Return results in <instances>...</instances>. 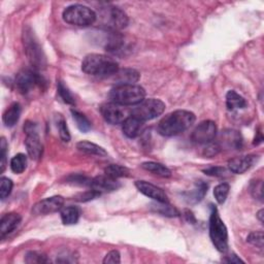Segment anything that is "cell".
<instances>
[{
  "label": "cell",
  "instance_id": "6da1fadb",
  "mask_svg": "<svg viewBox=\"0 0 264 264\" xmlns=\"http://www.w3.org/2000/svg\"><path fill=\"white\" fill-rule=\"evenodd\" d=\"M195 115L185 110L174 111L161 120L158 124V132L163 136H174L186 131L195 122Z\"/></svg>",
  "mask_w": 264,
  "mask_h": 264
},
{
  "label": "cell",
  "instance_id": "7a4b0ae2",
  "mask_svg": "<svg viewBox=\"0 0 264 264\" xmlns=\"http://www.w3.org/2000/svg\"><path fill=\"white\" fill-rule=\"evenodd\" d=\"M82 69L89 76L98 78L114 77L119 70V64L113 58L101 54L87 55L82 62Z\"/></svg>",
  "mask_w": 264,
  "mask_h": 264
},
{
  "label": "cell",
  "instance_id": "3957f363",
  "mask_svg": "<svg viewBox=\"0 0 264 264\" xmlns=\"http://www.w3.org/2000/svg\"><path fill=\"white\" fill-rule=\"evenodd\" d=\"M109 97L112 102L123 107L136 106L145 97V91L138 85H117L111 90Z\"/></svg>",
  "mask_w": 264,
  "mask_h": 264
},
{
  "label": "cell",
  "instance_id": "277c9868",
  "mask_svg": "<svg viewBox=\"0 0 264 264\" xmlns=\"http://www.w3.org/2000/svg\"><path fill=\"white\" fill-rule=\"evenodd\" d=\"M210 238L219 252L225 253L228 249V230L217 208H212L210 217Z\"/></svg>",
  "mask_w": 264,
  "mask_h": 264
},
{
  "label": "cell",
  "instance_id": "5b68a950",
  "mask_svg": "<svg viewBox=\"0 0 264 264\" xmlns=\"http://www.w3.org/2000/svg\"><path fill=\"white\" fill-rule=\"evenodd\" d=\"M62 17L66 23L80 27L93 25L97 19L93 9L82 4H73L66 7L62 13Z\"/></svg>",
  "mask_w": 264,
  "mask_h": 264
},
{
  "label": "cell",
  "instance_id": "8992f818",
  "mask_svg": "<svg viewBox=\"0 0 264 264\" xmlns=\"http://www.w3.org/2000/svg\"><path fill=\"white\" fill-rule=\"evenodd\" d=\"M23 42L26 55L30 61L33 69L37 70L42 68L46 65V59L43 56L42 50L39 46V43L34 35V32L29 27L24 28L23 32Z\"/></svg>",
  "mask_w": 264,
  "mask_h": 264
},
{
  "label": "cell",
  "instance_id": "52a82bcc",
  "mask_svg": "<svg viewBox=\"0 0 264 264\" xmlns=\"http://www.w3.org/2000/svg\"><path fill=\"white\" fill-rule=\"evenodd\" d=\"M165 110V104L160 99L149 98L143 99L138 105L134 106L132 110L131 115H133L136 118L142 122L153 120L160 115H162Z\"/></svg>",
  "mask_w": 264,
  "mask_h": 264
},
{
  "label": "cell",
  "instance_id": "ba28073f",
  "mask_svg": "<svg viewBox=\"0 0 264 264\" xmlns=\"http://www.w3.org/2000/svg\"><path fill=\"white\" fill-rule=\"evenodd\" d=\"M14 84L20 93L27 94L36 86L42 87L46 81L35 69H23L17 75Z\"/></svg>",
  "mask_w": 264,
  "mask_h": 264
},
{
  "label": "cell",
  "instance_id": "9c48e42d",
  "mask_svg": "<svg viewBox=\"0 0 264 264\" xmlns=\"http://www.w3.org/2000/svg\"><path fill=\"white\" fill-rule=\"evenodd\" d=\"M24 131L26 133L25 145L27 149V153L31 159L38 160L42 156L43 146L40 140V137L37 133L36 125L31 122H27L24 127Z\"/></svg>",
  "mask_w": 264,
  "mask_h": 264
},
{
  "label": "cell",
  "instance_id": "30bf717a",
  "mask_svg": "<svg viewBox=\"0 0 264 264\" xmlns=\"http://www.w3.org/2000/svg\"><path fill=\"white\" fill-rule=\"evenodd\" d=\"M100 113L102 117H104V119L112 125L122 124L129 116L127 111L125 110V107L115 104V102L112 101L102 105L100 107Z\"/></svg>",
  "mask_w": 264,
  "mask_h": 264
},
{
  "label": "cell",
  "instance_id": "8fae6325",
  "mask_svg": "<svg viewBox=\"0 0 264 264\" xmlns=\"http://www.w3.org/2000/svg\"><path fill=\"white\" fill-rule=\"evenodd\" d=\"M105 25L112 30H121L127 27L129 23L128 16L119 7H110L104 14Z\"/></svg>",
  "mask_w": 264,
  "mask_h": 264
},
{
  "label": "cell",
  "instance_id": "7c38bea8",
  "mask_svg": "<svg viewBox=\"0 0 264 264\" xmlns=\"http://www.w3.org/2000/svg\"><path fill=\"white\" fill-rule=\"evenodd\" d=\"M217 135L216 123L210 120L201 122L193 131L192 140L199 144L212 142Z\"/></svg>",
  "mask_w": 264,
  "mask_h": 264
},
{
  "label": "cell",
  "instance_id": "4fadbf2b",
  "mask_svg": "<svg viewBox=\"0 0 264 264\" xmlns=\"http://www.w3.org/2000/svg\"><path fill=\"white\" fill-rule=\"evenodd\" d=\"M64 198L62 196H52L38 201L32 209L34 215H49L61 211L63 209Z\"/></svg>",
  "mask_w": 264,
  "mask_h": 264
},
{
  "label": "cell",
  "instance_id": "5bb4252c",
  "mask_svg": "<svg viewBox=\"0 0 264 264\" xmlns=\"http://www.w3.org/2000/svg\"><path fill=\"white\" fill-rule=\"evenodd\" d=\"M135 187L137 188L138 191L145 195L146 197L152 198L155 201L158 202H168V198L166 193L163 191L162 189L148 183L145 181H136Z\"/></svg>",
  "mask_w": 264,
  "mask_h": 264
},
{
  "label": "cell",
  "instance_id": "9a60e30c",
  "mask_svg": "<svg viewBox=\"0 0 264 264\" xmlns=\"http://www.w3.org/2000/svg\"><path fill=\"white\" fill-rule=\"evenodd\" d=\"M257 156L246 155L232 158L228 161V168L231 172L242 174L250 169L256 162Z\"/></svg>",
  "mask_w": 264,
  "mask_h": 264
},
{
  "label": "cell",
  "instance_id": "2e32d148",
  "mask_svg": "<svg viewBox=\"0 0 264 264\" xmlns=\"http://www.w3.org/2000/svg\"><path fill=\"white\" fill-rule=\"evenodd\" d=\"M120 183L116 179H113L109 175H98V177L92 179L90 188L95 190V191L101 193L105 192H112L120 187Z\"/></svg>",
  "mask_w": 264,
  "mask_h": 264
},
{
  "label": "cell",
  "instance_id": "e0dca14e",
  "mask_svg": "<svg viewBox=\"0 0 264 264\" xmlns=\"http://www.w3.org/2000/svg\"><path fill=\"white\" fill-rule=\"evenodd\" d=\"M21 216L17 213H9L4 215L0 221V234L4 238L7 234L12 232L21 223Z\"/></svg>",
  "mask_w": 264,
  "mask_h": 264
},
{
  "label": "cell",
  "instance_id": "ac0fdd59",
  "mask_svg": "<svg viewBox=\"0 0 264 264\" xmlns=\"http://www.w3.org/2000/svg\"><path fill=\"white\" fill-rule=\"evenodd\" d=\"M143 123L141 120H139L133 115L128 116L125 119V121L122 123V128L124 134L129 138H134L139 135L140 131L142 129Z\"/></svg>",
  "mask_w": 264,
  "mask_h": 264
},
{
  "label": "cell",
  "instance_id": "d6986e66",
  "mask_svg": "<svg viewBox=\"0 0 264 264\" xmlns=\"http://www.w3.org/2000/svg\"><path fill=\"white\" fill-rule=\"evenodd\" d=\"M116 86L117 85H135L136 82L139 80V73L131 68H125V69H119L118 72L113 77Z\"/></svg>",
  "mask_w": 264,
  "mask_h": 264
},
{
  "label": "cell",
  "instance_id": "ffe728a7",
  "mask_svg": "<svg viewBox=\"0 0 264 264\" xmlns=\"http://www.w3.org/2000/svg\"><path fill=\"white\" fill-rule=\"evenodd\" d=\"M207 192H208V185L203 183L202 181H199L198 183H196L195 188L193 190H191L190 192L184 193V195L188 203H197L203 199Z\"/></svg>",
  "mask_w": 264,
  "mask_h": 264
},
{
  "label": "cell",
  "instance_id": "44dd1931",
  "mask_svg": "<svg viewBox=\"0 0 264 264\" xmlns=\"http://www.w3.org/2000/svg\"><path fill=\"white\" fill-rule=\"evenodd\" d=\"M21 116V106L17 102L12 104L3 114L2 121L6 127H12L16 125Z\"/></svg>",
  "mask_w": 264,
  "mask_h": 264
},
{
  "label": "cell",
  "instance_id": "7402d4cb",
  "mask_svg": "<svg viewBox=\"0 0 264 264\" xmlns=\"http://www.w3.org/2000/svg\"><path fill=\"white\" fill-rule=\"evenodd\" d=\"M226 106L229 111L233 112L245 109L247 107V101L242 95H240L236 91L230 90L226 94Z\"/></svg>",
  "mask_w": 264,
  "mask_h": 264
},
{
  "label": "cell",
  "instance_id": "603a6c76",
  "mask_svg": "<svg viewBox=\"0 0 264 264\" xmlns=\"http://www.w3.org/2000/svg\"><path fill=\"white\" fill-rule=\"evenodd\" d=\"M77 148L79 151L86 153V154H89V155H96L99 157H104L108 155L107 151L104 148H101V146H99L96 143L87 141V140H82L78 142Z\"/></svg>",
  "mask_w": 264,
  "mask_h": 264
},
{
  "label": "cell",
  "instance_id": "cb8c5ba5",
  "mask_svg": "<svg viewBox=\"0 0 264 264\" xmlns=\"http://www.w3.org/2000/svg\"><path fill=\"white\" fill-rule=\"evenodd\" d=\"M141 167L145 170H148L158 177L161 178H169L171 177V171L168 167L165 165L158 163V162H153V161H149V162H144L141 164Z\"/></svg>",
  "mask_w": 264,
  "mask_h": 264
},
{
  "label": "cell",
  "instance_id": "d4e9b609",
  "mask_svg": "<svg viewBox=\"0 0 264 264\" xmlns=\"http://www.w3.org/2000/svg\"><path fill=\"white\" fill-rule=\"evenodd\" d=\"M151 210L157 214H160L165 217L173 218V217H179L180 213L172 205L168 204V202H158L151 204Z\"/></svg>",
  "mask_w": 264,
  "mask_h": 264
},
{
  "label": "cell",
  "instance_id": "484cf974",
  "mask_svg": "<svg viewBox=\"0 0 264 264\" xmlns=\"http://www.w3.org/2000/svg\"><path fill=\"white\" fill-rule=\"evenodd\" d=\"M61 220L64 225H73L77 224L80 219V210L77 207H67L61 210Z\"/></svg>",
  "mask_w": 264,
  "mask_h": 264
},
{
  "label": "cell",
  "instance_id": "4316f807",
  "mask_svg": "<svg viewBox=\"0 0 264 264\" xmlns=\"http://www.w3.org/2000/svg\"><path fill=\"white\" fill-rule=\"evenodd\" d=\"M70 112H71L73 120H75L78 128L82 132H88L91 129V122L84 114H82L81 112H79L77 110H73V109Z\"/></svg>",
  "mask_w": 264,
  "mask_h": 264
},
{
  "label": "cell",
  "instance_id": "83f0119b",
  "mask_svg": "<svg viewBox=\"0 0 264 264\" xmlns=\"http://www.w3.org/2000/svg\"><path fill=\"white\" fill-rule=\"evenodd\" d=\"M224 143H226L229 148H236L240 149L242 148L243 144V138L238 131H228L224 133L223 137Z\"/></svg>",
  "mask_w": 264,
  "mask_h": 264
},
{
  "label": "cell",
  "instance_id": "f1b7e54d",
  "mask_svg": "<svg viewBox=\"0 0 264 264\" xmlns=\"http://www.w3.org/2000/svg\"><path fill=\"white\" fill-rule=\"evenodd\" d=\"M105 174L109 175V177L118 180L123 177H128L129 170L121 165L118 164H111L105 169Z\"/></svg>",
  "mask_w": 264,
  "mask_h": 264
},
{
  "label": "cell",
  "instance_id": "f546056e",
  "mask_svg": "<svg viewBox=\"0 0 264 264\" xmlns=\"http://www.w3.org/2000/svg\"><path fill=\"white\" fill-rule=\"evenodd\" d=\"M27 167V156L25 154H17L10 160V168L14 173H22Z\"/></svg>",
  "mask_w": 264,
  "mask_h": 264
},
{
  "label": "cell",
  "instance_id": "4dcf8cb0",
  "mask_svg": "<svg viewBox=\"0 0 264 264\" xmlns=\"http://www.w3.org/2000/svg\"><path fill=\"white\" fill-rule=\"evenodd\" d=\"M229 190H230V187L227 183H221L215 187L214 196L216 200L218 201V203L223 204L226 201V198L229 194Z\"/></svg>",
  "mask_w": 264,
  "mask_h": 264
},
{
  "label": "cell",
  "instance_id": "1f68e13d",
  "mask_svg": "<svg viewBox=\"0 0 264 264\" xmlns=\"http://www.w3.org/2000/svg\"><path fill=\"white\" fill-rule=\"evenodd\" d=\"M56 123H57V128L59 131V135L61 139L65 142H68L70 140V133L68 127L66 125V121L62 117V115H57L56 116Z\"/></svg>",
  "mask_w": 264,
  "mask_h": 264
},
{
  "label": "cell",
  "instance_id": "d6a6232c",
  "mask_svg": "<svg viewBox=\"0 0 264 264\" xmlns=\"http://www.w3.org/2000/svg\"><path fill=\"white\" fill-rule=\"evenodd\" d=\"M58 88V93H59V96L61 97V99L65 102L67 105H75V97L71 94V92L69 91L68 88L64 85L63 82L59 81L58 82L57 85Z\"/></svg>",
  "mask_w": 264,
  "mask_h": 264
},
{
  "label": "cell",
  "instance_id": "836d02e7",
  "mask_svg": "<svg viewBox=\"0 0 264 264\" xmlns=\"http://www.w3.org/2000/svg\"><path fill=\"white\" fill-rule=\"evenodd\" d=\"M12 186V181L8 178L2 177L1 180H0V197H1L2 200L9 196V194L11 193Z\"/></svg>",
  "mask_w": 264,
  "mask_h": 264
},
{
  "label": "cell",
  "instance_id": "e575fe53",
  "mask_svg": "<svg viewBox=\"0 0 264 264\" xmlns=\"http://www.w3.org/2000/svg\"><path fill=\"white\" fill-rule=\"evenodd\" d=\"M92 179L85 177L82 174H72L67 178V183L72 185H79V186H89L91 185Z\"/></svg>",
  "mask_w": 264,
  "mask_h": 264
},
{
  "label": "cell",
  "instance_id": "d590c367",
  "mask_svg": "<svg viewBox=\"0 0 264 264\" xmlns=\"http://www.w3.org/2000/svg\"><path fill=\"white\" fill-rule=\"evenodd\" d=\"M25 261L27 263H47L49 260L45 254L35 252V251H31V252H28L26 254Z\"/></svg>",
  "mask_w": 264,
  "mask_h": 264
},
{
  "label": "cell",
  "instance_id": "8d00e7d4",
  "mask_svg": "<svg viewBox=\"0 0 264 264\" xmlns=\"http://www.w3.org/2000/svg\"><path fill=\"white\" fill-rule=\"evenodd\" d=\"M247 242L253 246H256L260 249L263 248V232L262 231H254L249 234L247 238Z\"/></svg>",
  "mask_w": 264,
  "mask_h": 264
},
{
  "label": "cell",
  "instance_id": "74e56055",
  "mask_svg": "<svg viewBox=\"0 0 264 264\" xmlns=\"http://www.w3.org/2000/svg\"><path fill=\"white\" fill-rule=\"evenodd\" d=\"M7 142L4 137L1 138V142H0V166H1V169H0V172H3L5 169L6 165V152H7Z\"/></svg>",
  "mask_w": 264,
  "mask_h": 264
},
{
  "label": "cell",
  "instance_id": "f35d334b",
  "mask_svg": "<svg viewBox=\"0 0 264 264\" xmlns=\"http://www.w3.org/2000/svg\"><path fill=\"white\" fill-rule=\"evenodd\" d=\"M100 196V193L95 191V190L91 189V190H88V191L84 192V193H81L79 194L77 197H76V200L78 201H81V202H86V201H89V200H92L96 197Z\"/></svg>",
  "mask_w": 264,
  "mask_h": 264
},
{
  "label": "cell",
  "instance_id": "ab89813d",
  "mask_svg": "<svg viewBox=\"0 0 264 264\" xmlns=\"http://www.w3.org/2000/svg\"><path fill=\"white\" fill-rule=\"evenodd\" d=\"M220 150H221V146H220V144L218 142L212 141V142L207 143V146H205L203 154L207 157H213V156H216L220 152Z\"/></svg>",
  "mask_w": 264,
  "mask_h": 264
},
{
  "label": "cell",
  "instance_id": "60d3db41",
  "mask_svg": "<svg viewBox=\"0 0 264 264\" xmlns=\"http://www.w3.org/2000/svg\"><path fill=\"white\" fill-rule=\"evenodd\" d=\"M120 262H121V255L119 251H117V250H113L109 252L104 259L105 264H118Z\"/></svg>",
  "mask_w": 264,
  "mask_h": 264
},
{
  "label": "cell",
  "instance_id": "b9f144b4",
  "mask_svg": "<svg viewBox=\"0 0 264 264\" xmlns=\"http://www.w3.org/2000/svg\"><path fill=\"white\" fill-rule=\"evenodd\" d=\"M251 193L253 197L262 200V182L261 181H255L251 185Z\"/></svg>",
  "mask_w": 264,
  "mask_h": 264
},
{
  "label": "cell",
  "instance_id": "7bdbcfd3",
  "mask_svg": "<svg viewBox=\"0 0 264 264\" xmlns=\"http://www.w3.org/2000/svg\"><path fill=\"white\" fill-rule=\"evenodd\" d=\"M225 171V169L223 167H210L204 169L203 172L208 175H214V177H220V175H222L223 172Z\"/></svg>",
  "mask_w": 264,
  "mask_h": 264
},
{
  "label": "cell",
  "instance_id": "ee69618b",
  "mask_svg": "<svg viewBox=\"0 0 264 264\" xmlns=\"http://www.w3.org/2000/svg\"><path fill=\"white\" fill-rule=\"evenodd\" d=\"M224 261L227 262V263H240V262L244 263V261H243L241 258H239L237 255L228 256V258H226Z\"/></svg>",
  "mask_w": 264,
  "mask_h": 264
},
{
  "label": "cell",
  "instance_id": "f6af8a7d",
  "mask_svg": "<svg viewBox=\"0 0 264 264\" xmlns=\"http://www.w3.org/2000/svg\"><path fill=\"white\" fill-rule=\"evenodd\" d=\"M258 137H255V141H254V144H259L260 142H262L263 140V136L261 134V132H258Z\"/></svg>",
  "mask_w": 264,
  "mask_h": 264
},
{
  "label": "cell",
  "instance_id": "bcb514c9",
  "mask_svg": "<svg viewBox=\"0 0 264 264\" xmlns=\"http://www.w3.org/2000/svg\"><path fill=\"white\" fill-rule=\"evenodd\" d=\"M257 217H258V219L260 220V222H263V210H260V211L258 212Z\"/></svg>",
  "mask_w": 264,
  "mask_h": 264
}]
</instances>
